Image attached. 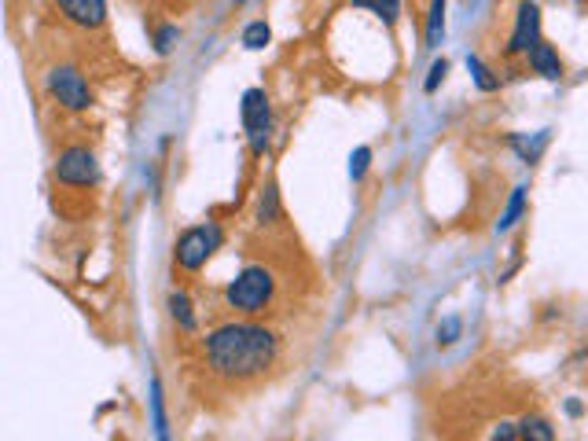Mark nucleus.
I'll use <instances>...</instances> for the list:
<instances>
[{"label": "nucleus", "instance_id": "f257e3e1", "mask_svg": "<svg viewBox=\"0 0 588 441\" xmlns=\"http://www.w3.org/2000/svg\"><path fill=\"white\" fill-rule=\"evenodd\" d=\"M206 368L225 379V383H250L269 372L280 357V339L276 331L250 324V320H232L221 324L203 339Z\"/></svg>", "mask_w": 588, "mask_h": 441}, {"label": "nucleus", "instance_id": "f03ea898", "mask_svg": "<svg viewBox=\"0 0 588 441\" xmlns=\"http://www.w3.org/2000/svg\"><path fill=\"white\" fill-rule=\"evenodd\" d=\"M276 294V280L265 265H247L236 280L225 287V306L236 313H261Z\"/></svg>", "mask_w": 588, "mask_h": 441}, {"label": "nucleus", "instance_id": "7ed1b4c3", "mask_svg": "<svg viewBox=\"0 0 588 441\" xmlns=\"http://www.w3.org/2000/svg\"><path fill=\"white\" fill-rule=\"evenodd\" d=\"M225 243V232L217 221H206V225H195V228H184L181 239H177V247H173V258L181 265L184 272H199L206 261L214 258V250Z\"/></svg>", "mask_w": 588, "mask_h": 441}, {"label": "nucleus", "instance_id": "20e7f679", "mask_svg": "<svg viewBox=\"0 0 588 441\" xmlns=\"http://www.w3.org/2000/svg\"><path fill=\"white\" fill-rule=\"evenodd\" d=\"M45 89L48 96L63 107V111H89L92 107V89L89 81H85V74H81L78 67H70V63H59V67H52L45 74Z\"/></svg>", "mask_w": 588, "mask_h": 441}, {"label": "nucleus", "instance_id": "39448f33", "mask_svg": "<svg viewBox=\"0 0 588 441\" xmlns=\"http://www.w3.org/2000/svg\"><path fill=\"white\" fill-rule=\"evenodd\" d=\"M239 118H243V129H247V144L250 155L261 159L269 151L272 140V107L265 89H247L243 92V103H239Z\"/></svg>", "mask_w": 588, "mask_h": 441}, {"label": "nucleus", "instance_id": "423d86ee", "mask_svg": "<svg viewBox=\"0 0 588 441\" xmlns=\"http://www.w3.org/2000/svg\"><path fill=\"white\" fill-rule=\"evenodd\" d=\"M59 184H67V188H96L100 184V162H96V151L89 147H63L56 155V166H52Z\"/></svg>", "mask_w": 588, "mask_h": 441}, {"label": "nucleus", "instance_id": "0eeeda50", "mask_svg": "<svg viewBox=\"0 0 588 441\" xmlns=\"http://www.w3.org/2000/svg\"><path fill=\"white\" fill-rule=\"evenodd\" d=\"M537 41H541V8H537L533 0H522L519 12H515V30H511L504 52H508L511 59L526 56V52H530Z\"/></svg>", "mask_w": 588, "mask_h": 441}, {"label": "nucleus", "instance_id": "6e6552de", "mask_svg": "<svg viewBox=\"0 0 588 441\" xmlns=\"http://www.w3.org/2000/svg\"><path fill=\"white\" fill-rule=\"evenodd\" d=\"M56 8L78 30H100L107 23V0H56Z\"/></svg>", "mask_w": 588, "mask_h": 441}, {"label": "nucleus", "instance_id": "1a4fd4ad", "mask_svg": "<svg viewBox=\"0 0 588 441\" xmlns=\"http://www.w3.org/2000/svg\"><path fill=\"white\" fill-rule=\"evenodd\" d=\"M526 59H530L533 74H541L544 81H559V78H563V59H559V52H555L548 41H537V45L526 52Z\"/></svg>", "mask_w": 588, "mask_h": 441}, {"label": "nucleus", "instance_id": "9d476101", "mask_svg": "<svg viewBox=\"0 0 588 441\" xmlns=\"http://www.w3.org/2000/svg\"><path fill=\"white\" fill-rule=\"evenodd\" d=\"M508 144L515 147V151H519V159L526 162V166H533V162H541V155H544V147H548V129H544V133H537L530 140V136H508Z\"/></svg>", "mask_w": 588, "mask_h": 441}, {"label": "nucleus", "instance_id": "9b49d317", "mask_svg": "<svg viewBox=\"0 0 588 441\" xmlns=\"http://www.w3.org/2000/svg\"><path fill=\"white\" fill-rule=\"evenodd\" d=\"M170 317H173V324L184 331V335H192L195 331V306H192V298L184 291H173L170 294Z\"/></svg>", "mask_w": 588, "mask_h": 441}, {"label": "nucleus", "instance_id": "f8f14e48", "mask_svg": "<svg viewBox=\"0 0 588 441\" xmlns=\"http://www.w3.org/2000/svg\"><path fill=\"white\" fill-rule=\"evenodd\" d=\"M350 8H368L386 26H397V19H401V0H350Z\"/></svg>", "mask_w": 588, "mask_h": 441}, {"label": "nucleus", "instance_id": "ddd939ff", "mask_svg": "<svg viewBox=\"0 0 588 441\" xmlns=\"http://www.w3.org/2000/svg\"><path fill=\"white\" fill-rule=\"evenodd\" d=\"M254 221H258V225H276V221H280V192H276V184H269V188L258 195Z\"/></svg>", "mask_w": 588, "mask_h": 441}, {"label": "nucleus", "instance_id": "4468645a", "mask_svg": "<svg viewBox=\"0 0 588 441\" xmlns=\"http://www.w3.org/2000/svg\"><path fill=\"white\" fill-rule=\"evenodd\" d=\"M445 4L449 0H430V15H427V48H438L445 41Z\"/></svg>", "mask_w": 588, "mask_h": 441}, {"label": "nucleus", "instance_id": "2eb2a0df", "mask_svg": "<svg viewBox=\"0 0 588 441\" xmlns=\"http://www.w3.org/2000/svg\"><path fill=\"white\" fill-rule=\"evenodd\" d=\"M515 427H519V438H530V441H552L555 438L552 423H548L544 416H522Z\"/></svg>", "mask_w": 588, "mask_h": 441}, {"label": "nucleus", "instance_id": "dca6fc26", "mask_svg": "<svg viewBox=\"0 0 588 441\" xmlns=\"http://www.w3.org/2000/svg\"><path fill=\"white\" fill-rule=\"evenodd\" d=\"M522 210H526V188H515L511 192V199H508V210L500 214V221H497V232H511V228L519 225V217H522Z\"/></svg>", "mask_w": 588, "mask_h": 441}, {"label": "nucleus", "instance_id": "f3484780", "mask_svg": "<svg viewBox=\"0 0 588 441\" xmlns=\"http://www.w3.org/2000/svg\"><path fill=\"white\" fill-rule=\"evenodd\" d=\"M467 70H471V78H475V85L482 92H497L500 89V78L478 56H467Z\"/></svg>", "mask_w": 588, "mask_h": 441}, {"label": "nucleus", "instance_id": "a211bd4d", "mask_svg": "<svg viewBox=\"0 0 588 441\" xmlns=\"http://www.w3.org/2000/svg\"><path fill=\"white\" fill-rule=\"evenodd\" d=\"M269 41H272V30H269V23H265V19L250 23L247 30H243V48H247V52H261V48L269 45Z\"/></svg>", "mask_w": 588, "mask_h": 441}, {"label": "nucleus", "instance_id": "6ab92c4d", "mask_svg": "<svg viewBox=\"0 0 588 441\" xmlns=\"http://www.w3.org/2000/svg\"><path fill=\"white\" fill-rule=\"evenodd\" d=\"M460 331H464V320H460V317H445L438 324V331H434V335H438V346H453V342L460 339Z\"/></svg>", "mask_w": 588, "mask_h": 441}, {"label": "nucleus", "instance_id": "aec40b11", "mask_svg": "<svg viewBox=\"0 0 588 441\" xmlns=\"http://www.w3.org/2000/svg\"><path fill=\"white\" fill-rule=\"evenodd\" d=\"M151 412H155V434H159V438H166L170 430H166V412H162V386H159V379L151 383Z\"/></svg>", "mask_w": 588, "mask_h": 441}, {"label": "nucleus", "instance_id": "412c9836", "mask_svg": "<svg viewBox=\"0 0 588 441\" xmlns=\"http://www.w3.org/2000/svg\"><path fill=\"white\" fill-rule=\"evenodd\" d=\"M372 166V147H357L350 155V177L353 181H364V173Z\"/></svg>", "mask_w": 588, "mask_h": 441}, {"label": "nucleus", "instance_id": "4be33fe9", "mask_svg": "<svg viewBox=\"0 0 588 441\" xmlns=\"http://www.w3.org/2000/svg\"><path fill=\"white\" fill-rule=\"evenodd\" d=\"M445 74H449V59H434L427 70V81H423V92H438V85L445 81Z\"/></svg>", "mask_w": 588, "mask_h": 441}, {"label": "nucleus", "instance_id": "5701e85b", "mask_svg": "<svg viewBox=\"0 0 588 441\" xmlns=\"http://www.w3.org/2000/svg\"><path fill=\"white\" fill-rule=\"evenodd\" d=\"M177 37H181L177 26H162L159 34H155V52H159V56H170L173 45H177Z\"/></svg>", "mask_w": 588, "mask_h": 441}, {"label": "nucleus", "instance_id": "b1692460", "mask_svg": "<svg viewBox=\"0 0 588 441\" xmlns=\"http://www.w3.org/2000/svg\"><path fill=\"white\" fill-rule=\"evenodd\" d=\"M497 438H504V441H519V427H515V423H500V427H497Z\"/></svg>", "mask_w": 588, "mask_h": 441}, {"label": "nucleus", "instance_id": "393cba45", "mask_svg": "<svg viewBox=\"0 0 588 441\" xmlns=\"http://www.w3.org/2000/svg\"><path fill=\"white\" fill-rule=\"evenodd\" d=\"M581 412H585V405H581V401H566V416H581Z\"/></svg>", "mask_w": 588, "mask_h": 441}, {"label": "nucleus", "instance_id": "a878e982", "mask_svg": "<svg viewBox=\"0 0 588 441\" xmlns=\"http://www.w3.org/2000/svg\"><path fill=\"white\" fill-rule=\"evenodd\" d=\"M236 4H247V0H236Z\"/></svg>", "mask_w": 588, "mask_h": 441}, {"label": "nucleus", "instance_id": "bb28decb", "mask_svg": "<svg viewBox=\"0 0 588 441\" xmlns=\"http://www.w3.org/2000/svg\"><path fill=\"white\" fill-rule=\"evenodd\" d=\"M574 4H581V0H574Z\"/></svg>", "mask_w": 588, "mask_h": 441}]
</instances>
